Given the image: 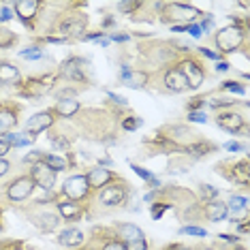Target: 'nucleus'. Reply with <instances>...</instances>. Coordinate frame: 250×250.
Returning <instances> with one entry per match:
<instances>
[{"label":"nucleus","instance_id":"obj_1","mask_svg":"<svg viewBox=\"0 0 250 250\" xmlns=\"http://www.w3.org/2000/svg\"><path fill=\"white\" fill-rule=\"evenodd\" d=\"M216 43H218V47L223 49V52H233V49L242 43V30L240 28H233V26L223 28V30H218V35H216Z\"/></svg>","mask_w":250,"mask_h":250},{"label":"nucleus","instance_id":"obj_2","mask_svg":"<svg viewBox=\"0 0 250 250\" xmlns=\"http://www.w3.org/2000/svg\"><path fill=\"white\" fill-rule=\"evenodd\" d=\"M32 188H35V182L32 178H18L15 182H11L9 188H7V195L11 201H24V199L30 197Z\"/></svg>","mask_w":250,"mask_h":250},{"label":"nucleus","instance_id":"obj_3","mask_svg":"<svg viewBox=\"0 0 250 250\" xmlns=\"http://www.w3.org/2000/svg\"><path fill=\"white\" fill-rule=\"evenodd\" d=\"M32 182L41 186L43 190H49L56 184V171L49 169L45 163H37L35 167H32Z\"/></svg>","mask_w":250,"mask_h":250},{"label":"nucleus","instance_id":"obj_4","mask_svg":"<svg viewBox=\"0 0 250 250\" xmlns=\"http://www.w3.org/2000/svg\"><path fill=\"white\" fill-rule=\"evenodd\" d=\"M199 11L188 7V4H169L165 9V20H180V21H192L195 18H199Z\"/></svg>","mask_w":250,"mask_h":250},{"label":"nucleus","instance_id":"obj_5","mask_svg":"<svg viewBox=\"0 0 250 250\" xmlns=\"http://www.w3.org/2000/svg\"><path fill=\"white\" fill-rule=\"evenodd\" d=\"M88 180L83 178V175H73V178H69L64 182V192L66 197L71 199H83L88 195Z\"/></svg>","mask_w":250,"mask_h":250},{"label":"nucleus","instance_id":"obj_6","mask_svg":"<svg viewBox=\"0 0 250 250\" xmlns=\"http://www.w3.org/2000/svg\"><path fill=\"white\" fill-rule=\"evenodd\" d=\"M180 73L186 77V83H188V88H199L203 83V73L201 69L195 64V62H184L182 64Z\"/></svg>","mask_w":250,"mask_h":250},{"label":"nucleus","instance_id":"obj_7","mask_svg":"<svg viewBox=\"0 0 250 250\" xmlns=\"http://www.w3.org/2000/svg\"><path fill=\"white\" fill-rule=\"evenodd\" d=\"M52 122H54V118L49 116V111H41V113H37V116L28 118L26 128H28V133H41V130H45L47 126H52Z\"/></svg>","mask_w":250,"mask_h":250},{"label":"nucleus","instance_id":"obj_8","mask_svg":"<svg viewBox=\"0 0 250 250\" xmlns=\"http://www.w3.org/2000/svg\"><path fill=\"white\" fill-rule=\"evenodd\" d=\"M165 83H167V88L173 90V92H182V90L188 88V83H186V77L180 73V69L169 71L167 77H165Z\"/></svg>","mask_w":250,"mask_h":250},{"label":"nucleus","instance_id":"obj_9","mask_svg":"<svg viewBox=\"0 0 250 250\" xmlns=\"http://www.w3.org/2000/svg\"><path fill=\"white\" fill-rule=\"evenodd\" d=\"M124 199V190L120 186H107L101 192V201L105 203V206H116V203H120Z\"/></svg>","mask_w":250,"mask_h":250},{"label":"nucleus","instance_id":"obj_10","mask_svg":"<svg viewBox=\"0 0 250 250\" xmlns=\"http://www.w3.org/2000/svg\"><path fill=\"white\" fill-rule=\"evenodd\" d=\"M58 242L62 244V246H79V244L83 242V233L79 231V229H66V231H62L60 233V237H58Z\"/></svg>","mask_w":250,"mask_h":250},{"label":"nucleus","instance_id":"obj_11","mask_svg":"<svg viewBox=\"0 0 250 250\" xmlns=\"http://www.w3.org/2000/svg\"><path fill=\"white\" fill-rule=\"evenodd\" d=\"M118 235H120L124 242H137V240H144V233H141L139 227L128 225V223H124V225L118 227Z\"/></svg>","mask_w":250,"mask_h":250},{"label":"nucleus","instance_id":"obj_12","mask_svg":"<svg viewBox=\"0 0 250 250\" xmlns=\"http://www.w3.org/2000/svg\"><path fill=\"white\" fill-rule=\"evenodd\" d=\"M206 214H208V218L212 220V223H218V220H225V216H227V203L223 201H212V203H208V208H206Z\"/></svg>","mask_w":250,"mask_h":250},{"label":"nucleus","instance_id":"obj_13","mask_svg":"<svg viewBox=\"0 0 250 250\" xmlns=\"http://www.w3.org/2000/svg\"><path fill=\"white\" fill-rule=\"evenodd\" d=\"M146 82H147V75L146 73H139V71H133V73L124 71V75H122V83L128 88H141Z\"/></svg>","mask_w":250,"mask_h":250},{"label":"nucleus","instance_id":"obj_14","mask_svg":"<svg viewBox=\"0 0 250 250\" xmlns=\"http://www.w3.org/2000/svg\"><path fill=\"white\" fill-rule=\"evenodd\" d=\"M218 124H220V128L235 133L242 126V118L237 113H223V116H218Z\"/></svg>","mask_w":250,"mask_h":250},{"label":"nucleus","instance_id":"obj_15","mask_svg":"<svg viewBox=\"0 0 250 250\" xmlns=\"http://www.w3.org/2000/svg\"><path fill=\"white\" fill-rule=\"evenodd\" d=\"M37 7H39L37 0H20V2H15V11H18V15L21 20L32 18L37 13Z\"/></svg>","mask_w":250,"mask_h":250},{"label":"nucleus","instance_id":"obj_16","mask_svg":"<svg viewBox=\"0 0 250 250\" xmlns=\"http://www.w3.org/2000/svg\"><path fill=\"white\" fill-rule=\"evenodd\" d=\"M88 186H105L107 182L111 180V173L107 171V169H92V171H90V175H88Z\"/></svg>","mask_w":250,"mask_h":250},{"label":"nucleus","instance_id":"obj_17","mask_svg":"<svg viewBox=\"0 0 250 250\" xmlns=\"http://www.w3.org/2000/svg\"><path fill=\"white\" fill-rule=\"evenodd\" d=\"M18 79H20V71L13 64H7V62L0 64V83H13Z\"/></svg>","mask_w":250,"mask_h":250},{"label":"nucleus","instance_id":"obj_18","mask_svg":"<svg viewBox=\"0 0 250 250\" xmlns=\"http://www.w3.org/2000/svg\"><path fill=\"white\" fill-rule=\"evenodd\" d=\"M62 73H64L66 77L82 79V62H79V60H69V62H64V66H62Z\"/></svg>","mask_w":250,"mask_h":250},{"label":"nucleus","instance_id":"obj_19","mask_svg":"<svg viewBox=\"0 0 250 250\" xmlns=\"http://www.w3.org/2000/svg\"><path fill=\"white\" fill-rule=\"evenodd\" d=\"M56 109H58L60 116H73V113L79 109V103L77 101H73V99H64V101H60V103L56 105Z\"/></svg>","mask_w":250,"mask_h":250},{"label":"nucleus","instance_id":"obj_20","mask_svg":"<svg viewBox=\"0 0 250 250\" xmlns=\"http://www.w3.org/2000/svg\"><path fill=\"white\" fill-rule=\"evenodd\" d=\"M15 126V116L11 111H0V135L9 133Z\"/></svg>","mask_w":250,"mask_h":250},{"label":"nucleus","instance_id":"obj_21","mask_svg":"<svg viewBox=\"0 0 250 250\" xmlns=\"http://www.w3.org/2000/svg\"><path fill=\"white\" fill-rule=\"evenodd\" d=\"M83 30V20H73L62 24V35H82Z\"/></svg>","mask_w":250,"mask_h":250},{"label":"nucleus","instance_id":"obj_22","mask_svg":"<svg viewBox=\"0 0 250 250\" xmlns=\"http://www.w3.org/2000/svg\"><path fill=\"white\" fill-rule=\"evenodd\" d=\"M229 208H231V212L235 214V216L240 214V212H246V208H248V199H246V197H231Z\"/></svg>","mask_w":250,"mask_h":250},{"label":"nucleus","instance_id":"obj_23","mask_svg":"<svg viewBox=\"0 0 250 250\" xmlns=\"http://www.w3.org/2000/svg\"><path fill=\"white\" fill-rule=\"evenodd\" d=\"M45 165H47L49 169H54V171H60V169H66V161L64 158H60V156H54V154H49V156H45Z\"/></svg>","mask_w":250,"mask_h":250},{"label":"nucleus","instance_id":"obj_24","mask_svg":"<svg viewBox=\"0 0 250 250\" xmlns=\"http://www.w3.org/2000/svg\"><path fill=\"white\" fill-rule=\"evenodd\" d=\"M60 214L64 216V218H75V216L79 214V206H75V203H60Z\"/></svg>","mask_w":250,"mask_h":250},{"label":"nucleus","instance_id":"obj_25","mask_svg":"<svg viewBox=\"0 0 250 250\" xmlns=\"http://www.w3.org/2000/svg\"><path fill=\"white\" fill-rule=\"evenodd\" d=\"M21 58H28V60H39V58H43V52L41 49H37V47H32V49H24V52H20Z\"/></svg>","mask_w":250,"mask_h":250},{"label":"nucleus","instance_id":"obj_26","mask_svg":"<svg viewBox=\"0 0 250 250\" xmlns=\"http://www.w3.org/2000/svg\"><path fill=\"white\" fill-rule=\"evenodd\" d=\"M133 171H135V173H137V175H141V178H144V180H147V182H152V186H158V182L154 180V175H152L150 171H146V169H144V167H137V165H135V167H133Z\"/></svg>","mask_w":250,"mask_h":250},{"label":"nucleus","instance_id":"obj_27","mask_svg":"<svg viewBox=\"0 0 250 250\" xmlns=\"http://www.w3.org/2000/svg\"><path fill=\"white\" fill-rule=\"evenodd\" d=\"M15 35L11 30H0V47H9L11 43H13Z\"/></svg>","mask_w":250,"mask_h":250},{"label":"nucleus","instance_id":"obj_28","mask_svg":"<svg viewBox=\"0 0 250 250\" xmlns=\"http://www.w3.org/2000/svg\"><path fill=\"white\" fill-rule=\"evenodd\" d=\"M41 220H45V223H41L43 229H54V227L58 225V220H56V216H52V214H43V216H41Z\"/></svg>","mask_w":250,"mask_h":250},{"label":"nucleus","instance_id":"obj_29","mask_svg":"<svg viewBox=\"0 0 250 250\" xmlns=\"http://www.w3.org/2000/svg\"><path fill=\"white\" fill-rule=\"evenodd\" d=\"M182 233H184V235H206V229H199V227H184V229H182Z\"/></svg>","mask_w":250,"mask_h":250},{"label":"nucleus","instance_id":"obj_30","mask_svg":"<svg viewBox=\"0 0 250 250\" xmlns=\"http://www.w3.org/2000/svg\"><path fill=\"white\" fill-rule=\"evenodd\" d=\"M124 250H147L146 240H137V242H128V246Z\"/></svg>","mask_w":250,"mask_h":250},{"label":"nucleus","instance_id":"obj_31","mask_svg":"<svg viewBox=\"0 0 250 250\" xmlns=\"http://www.w3.org/2000/svg\"><path fill=\"white\" fill-rule=\"evenodd\" d=\"M190 120L192 122H206L208 120V118H206V113H201V111H190Z\"/></svg>","mask_w":250,"mask_h":250},{"label":"nucleus","instance_id":"obj_32","mask_svg":"<svg viewBox=\"0 0 250 250\" xmlns=\"http://www.w3.org/2000/svg\"><path fill=\"white\" fill-rule=\"evenodd\" d=\"M11 18H13V11L7 9V7L0 9V21H7V20H11Z\"/></svg>","mask_w":250,"mask_h":250},{"label":"nucleus","instance_id":"obj_33","mask_svg":"<svg viewBox=\"0 0 250 250\" xmlns=\"http://www.w3.org/2000/svg\"><path fill=\"white\" fill-rule=\"evenodd\" d=\"M186 30H188L192 37H201V35H203V32H201V26H186Z\"/></svg>","mask_w":250,"mask_h":250},{"label":"nucleus","instance_id":"obj_34","mask_svg":"<svg viewBox=\"0 0 250 250\" xmlns=\"http://www.w3.org/2000/svg\"><path fill=\"white\" fill-rule=\"evenodd\" d=\"M9 167H11V165H9L7 161H4V158H0V178H2V175L9 171Z\"/></svg>","mask_w":250,"mask_h":250},{"label":"nucleus","instance_id":"obj_35","mask_svg":"<svg viewBox=\"0 0 250 250\" xmlns=\"http://www.w3.org/2000/svg\"><path fill=\"white\" fill-rule=\"evenodd\" d=\"M227 90H233V92H237V94L244 92V88H242V86H235L233 82H227Z\"/></svg>","mask_w":250,"mask_h":250},{"label":"nucleus","instance_id":"obj_36","mask_svg":"<svg viewBox=\"0 0 250 250\" xmlns=\"http://www.w3.org/2000/svg\"><path fill=\"white\" fill-rule=\"evenodd\" d=\"M105 250H124L122 244H118V242H111V244H107Z\"/></svg>","mask_w":250,"mask_h":250},{"label":"nucleus","instance_id":"obj_37","mask_svg":"<svg viewBox=\"0 0 250 250\" xmlns=\"http://www.w3.org/2000/svg\"><path fill=\"white\" fill-rule=\"evenodd\" d=\"M7 152H9V146L4 144V139H0V158H2L4 154H7Z\"/></svg>","mask_w":250,"mask_h":250},{"label":"nucleus","instance_id":"obj_38","mask_svg":"<svg viewBox=\"0 0 250 250\" xmlns=\"http://www.w3.org/2000/svg\"><path fill=\"white\" fill-rule=\"evenodd\" d=\"M225 147H227V150H231V152H237L242 146H240V144H235V141H231V144H227Z\"/></svg>","mask_w":250,"mask_h":250},{"label":"nucleus","instance_id":"obj_39","mask_svg":"<svg viewBox=\"0 0 250 250\" xmlns=\"http://www.w3.org/2000/svg\"><path fill=\"white\" fill-rule=\"evenodd\" d=\"M135 9V2H120V11H130Z\"/></svg>","mask_w":250,"mask_h":250},{"label":"nucleus","instance_id":"obj_40","mask_svg":"<svg viewBox=\"0 0 250 250\" xmlns=\"http://www.w3.org/2000/svg\"><path fill=\"white\" fill-rule=\"evenodd\" d=\"M139 124H141V120H126V122H124V126H126V128H135V126H139Z\"/></svg>","mask_w":250,"mask_h":250},{"label":"nucleus","instance_id":"obj_41","mask_svg":"<svg viewBox=\"0 0 250 250\" xmlns=\"http://www.w3.org/2000/svg\"><path fill=\"white\" fill-rule=\"evenodd\" d=\"M201 54H206V56H208V58H212V60H216V58H218V54L209 52V49H203V47H201Z\"/></svg>","mask_w":250,"mask_h":250},{"label":"nucleus","instance_id":"obj_42","mask_svg":"<svg viewBox=\"0 0 250 250\" xmlns=\"http://www.w3.org/2000/svg\"><path fill=\"white\" fill-rule=\"evenodd\" d=\"M111 99H113V101H118V103H120V105H126V99H124V96H118V94H111Z\"/></svg>","mask_w":250,"mask_h":250},{"label":"nucleus","instance_id":"obj_43","mask_svg":"<svg viewBox=\"0 0 250 250\" xmlns=\"http://www.w3.org/2000/svg\"><path fill=\"white\" fill-rule=\"evenodd\" d=\"M216 69H218V71H227V69H229V64H227V62H218V64H216Z\"/></svg>","mask_w":250,"mask_h":250},{"label":"nucleus","instance_id":"obj_44","mask_svg":"<svg viewBox=\"0 0 250 250\" xmlns=\"http://www.w3.org/2000/svg\"><path fill=\"white\" fill-rule=\"evenodd\" d=\"M173 250H190V248H184V246H178V248H173Z\"/></svg>","mask_w":250,"mask_h":250}]
</instances>
